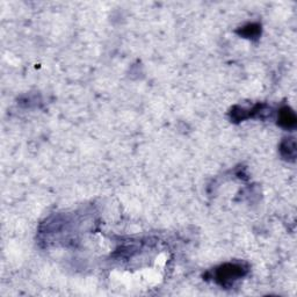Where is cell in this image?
<instances>
[{
	"label": "cell",
	"mask_w": 297,
	"mask_h": 297,
	"mask_svg": "<svg viewBox=\"0 0 297 297\" xmlns=\"http://www.w3.org/2000/svg\"><path fill=\"white\" fill-rule=\"evenodd\" d=\"M260 33V27L258 25H248L246 27L243 28V30L240 31V34H243L244 36L248 38L256 37Z\"/></svg>",
	"instance_id": "cell-3"
},
{
	"label": "cell",
	"mask_w": 297,
	"mask_h": 297,
	"mask_svg": "<svg viewBox=\"0 0 297 297\" xmlns=\"http://www.w3.org/2000/svg\"><path fill=\"white\" fill-rule=\"evenodd\" d=\"M246 274V268L239 264H225L215 270V281L222 286L231 285Z\"/></svg>",
	"instance_id": "cell-1"
},
{
	"label": "cell",
	"mask_w": 297,
	"mask_h": 297,
	"mask_svg": "<svg viewBox=\"0 0 297 297\" xmlns=\"http://www.w3.org/2000/svg\"><path fill=\"white\" fill-rule=\"evenodd\" d=\"M279 123L281 127L292 129L296 125V116L288 107L282 108L279 113Z\"/></svg>",
	"instance_id": "cell-2"
}]
</instances>
